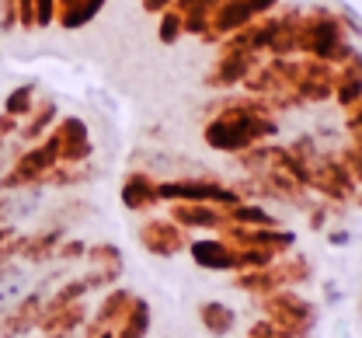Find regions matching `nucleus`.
I'll return each instance as SVG.
<instances>
[{
    "label": "nucleus",
    "mask_w": 362,
    "mask_h": 338,
    "mask_svg": "<svg viewBox=\"0 0 362 338\" xmlns=\"http://www.w3.org/2000/svg\"><path fill=\"white\" fill-rule=\"evenodd\" d=\"M265 314L286 338H310L317 328V307L296 290H275L265 296Z\"/></svg>",
    "instance_id": "obj_1"
},
{
    "label": "nucleus",
    "mask_w": 362,
    "mask_h": 338,
    "mask_svg": "<svg viewBox=\"0 0 362 338\" xmlns=\"http://www.w3.org/2000/svg\"><path fill=\"white\" fill-rule=\"evenodd\" d=\"M265 133H272V122H262V119H251V115L237 112V115L216 119L206 129V140L213 146H220V150H240V146L255 144L258 136H265Z\"/></svg>",
    "instance_id": "obj_2"
},
{
    "label": "nucleus",
    "mask_w": 362,
    "mask_h": 338,
    "mask_svg": "<svg viewBox=\"0 0 362 338\" xmlns=\"http://www.w3.org/2000/svg\"><path fill=\"white\" fill-rule=\"evenodd\" d=\"M129 303H133V296L126 290H115L105 296V303L98 307V314H94V321H90V332L88 338H98L101 332H115L119 328V321L126 317V310H129Z\"/></svg>",
    "instance_id": "obj_3"
},
{
    "label": "nucleus",
    "mask_w": 362,
    "mask_h": 338,
    "mask_svg": "<svg viewBox=\"0 0 362 338\" xmlns=\"http://www.w3.org/2000/svg\"><path fill=\"white\" fill-rule=\"evenodd\" d=\"M192 258H195V265L213 269V272L237 269V251L223 241H195L192 244Z\"/></svg>",
    "instance_id": "obj_4"
},
{
    "label": "nucleus",
    "mask_w": 362,
    "mask_h": 338,
    "mask_svg": "<svg viewBox=\"0 0 362 338\" xmlns=\"http://www.w3.org/2000/svg\"><path fill=\"white\" fill-rule=\"evenodd\" d=\"M199 321H202V328H206L213 338H226L233 328H237V314H233V307H226V303H220V300L202 303V307H199Z\"/></svg>",
    "instance_id": "obj_5"
},
{
    "label": "nucleus",
    "mask_w": 362,
    "mask_h": 338,
    "mask_svg": "<svg viewBox=\"0 0 362 338\" xmlns=\"http://www.w3.org/2000/svg\"><path fill=\"white\" fill-rule=\"evenodd\" d=\"M146 335H150V303L133 296L126 317H122L119 328H115V338H146Z\"/></svg>",
    "instance_id": "obj_6"
},
{
    "label": "nucleus",
    "mask_w": 362,
    "mask_h": 338,
    "mask_svg": "<svg viewBox=\"0 0 362 338\" xmlns=\"http://www.w3.org/2000/svg\"><path fill=\"white\" fill-rule=\"evenodd\" d=\"M143 244L153 255H175V251H181L185 238L175 227H168V223H153V227H143Z\"/></svg>",
    "instance_id": "obj_7"
},
{
    "label": "nucleus",
    "mask_w": 362,
    "mask_h": 338,
    "mask_svg": "<svg viewBox=\"0 0 362 338\" xmlns=\"http://www.w3.org/2000/svg\"><path fill=\"white\" fill-rule=\"evenodd\" d=\"M175 220H178V223H185V227H216L223 216H220L213 206L188 202V206H178V209H175Z\"/></svg>",
    "instance_id": "obj_8"
},
{
    "label": "nucleus",
    "mask_w": 362,
    "mask_h": 338,
    "mask_svg": "<svg viewBox=\"0 0 362 338\" xmlns=\"http://www.w3.org/2000/svg\"><path fill=\"white\" fill-rule=\"evenodd\" d=\"M122 199H126L129 209H143V206H150L153 199H160V192H157L143 175H133V178L126 182V189H122Z\"/></svg>",
    "instance_id": "obj_9"
},
{
    "label": "nucleus",
    "mask_w": 362,
    "mask_h": 338,
    "mask_svg": "<svg viewBox=\"0 0 362 338\" xmlns=\"http://www.w3.org/2000/svg\"><path fill=\"white\" fill-rule=\"evenodd\" d=\"M32 108V88H18L7 98V115H25Z\"/></svg>",
    "instance_id": "obj_10"
},
{
    "label": "nucleus",
    "mask_w": 362,
    "mask_h": 338,
    "mask_svg": "<svg viewBox=\"0 0 362 338\" xmlns=\"http://www.w3.org/2000/svg\"><path fill=\"white\" fill-rule=\"evenodd\" d=\"M90 258H94V262H101V265H115V262H119V251L105 244V247H94V251H90Z\"/></svg>",
    "instance_id": "obj_11"
},
{
    "label": "nucleus",
    "mask_w": 362,
    "mask_h": 338,
    "mask_svg": "<svg viewBox=\"0 0 362 338\" xmlns=\"http://www.w3.org/2000/svg\"><path fill=\"white\" fill-rule=\"evenodd\" d=\"M98 338H115V332H101V335Z\"/></svg>",
    "instance_id": "obj_12"
},
{
    "label": "nucleus",
    "mask_w": 362,
    "mask_h": 338,
    "mask_svg": "<svg viewBox=\"0 0 362 338\" xmlns=\"http://www.w3.org/2000/svg\"><path fill=\"white\" fill-rule=\"evenodd\" d=\"M45 338H70V335H45Z\"/></svg>",
    "instance_id": "obj_13"
},
{
    "label": "nucleus",
    "mask_w": 362,
    "mask_h": 338,
    "mask_svg": "<svg viewBox=\"0 0 362 338\" xmlns=\"http://www.w3.org/2000/svg\"><path fill=\"white\" fill-rule=\"evenodd\" d=\"M359 206H362V195H359Z\"/></svg>",
    "instance_id": "obj_14"
}]
</instances>
